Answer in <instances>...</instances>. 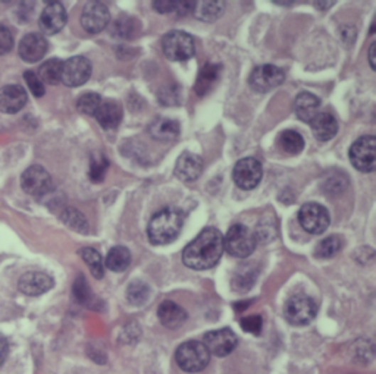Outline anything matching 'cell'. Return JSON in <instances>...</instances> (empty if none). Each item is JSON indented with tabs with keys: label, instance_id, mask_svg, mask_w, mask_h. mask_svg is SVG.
<instances>
[{
	"label": "cell",
	"instance_id": "obj_1",
	"mask_svg": "<svg viewBox=\"0 0 376 374\" xmlns=\"http://www.w3.org/2000/svg\"><path fill=\"white\" fill-rule=\"evenodd\" d=\"M224 254V236L216 228H206L183 251V261L193 270L215 268Z\"/></svg>",
	"mask_w": 376,
	"mask_h": 374
},
{
	"label": "cell",
	"instance_id": "obj_2",
	"mask_svg": "<svg viewBox=\"0 0 376 374\" xmlns=\"http://www.w3.org/2000/svg\"><path fill=\"white\" fill-rule=\"evenodd\" d=\"M183 226L184 213L175 207H166L151 217L147 235L151 244L166 246L178 238Z\"/></svg>",
	"mask_w": 376,
	"mask_h": 374
},
{
	"label": "cell",
	"instance_id": "obj_3",
	"mask_svg": "<svg viewBox=\"0 0 376 374\" xmlns=\"http://www.w3.org/2000/svg\"><path fill=\"white\" fill-rule=\"evenodd\" d=\"M175 361L187 373H198L208 367L210 354L200 341H188L178 346L175 352Z\"/></svg>",
	"mask_w": 376,
	"mask_h": 374
},
{
	"label": "cell",
	"instance_id": "obj_4",
	"mask_svg": "<svg viewBox=\"0 0 376 374\" xmlns=\"http://www.w3.org/2000/svg\"><path fill=\"white\" fill-rule=\"evenodd\" d=\"M318 314V302L306 294L291 297L284 305V317L290 324L306 326L312 323Z\"/></svg>",
	"mask_w": 376,
	"mask_h": 374
},
{
	"label": "cell",
	"instance_id": "obj_5",
	"mask_svg": "<svg viewBox=\"0 0 376 374\" xmlns=\"http://www.w3.org/2000/svg\"><path fill=\"white\" fill-rule=\"evenodd\" d=\"M256 236L245 225H234L224 238V250L237 258H247L256 248Z\"/></svg>",
	"mask_w": 376,
	"mask_h": 374
},
{
	"label": "cell",
	"instance_id": "obj_6",
	"mask_svg": "<svg viewBox=\"0 0 376 374\" xmlns=\"http://www.w3.org/2000/svg\"><path fill=\"white\" fill-rule=\"evenodd\" d=\"M162 50L172 62H184L194 56V38L181 30L168 33L162 40Z\"/></svg>",
	"mask_w": 376,
	"mask_h": 374
},
{
	"label": "cell",
	"instance_id": "obj_7",
	"mask_svg": "<svg viewBox=\"0 0 376 374\" xmlns=\"http://www.w3.org/2000/svg\"><path fill=\"white\" fill-rule=\"evenodd\" d=\"M350 162L358 170L370 173L376 169V140L373 136H365L353 143L350 148Z\"/></svg>",
	"mask_w": 376,
	"mask_h": 374
},
{
	"label": "cell",
	"instance_id": "obj_8",
	"mask_svg": "<svg viewBox=\"0 0 376 374\" xmlns=\"http://www.w3.org/2000/svg\"><path fill=\"white\" fill-rule=\"evenodd\" d=\"M299 222L306 232L321 235L328 229L331 217L323 206L318 203H306L299 211Z\"/></svg>",
	"mask_w": 376,
	"mask_h": 374
},
{
	"label": "cell",
	"instance_id": "obj_9",
	"mask_svg": "<svg viewBox=\"0 0 376 374\" xmlns=\"http://www.w3.org/2000/svg\"><path fill=\"white\" fill-rule=\"evenodd\" d=\"M263 176V167L254 158H245L235 163L232 170V180L240 189H254Z\"/></svg>",
	"mask_w": 376,
	"mask_h": 374
},
{
	"label": "cell",
	"instance_id": "obj_10",
	"mask_svg": "<svg viewBox=\"0 0 376 374\" xmlns=\"http://www.w3.org/2000/svg\"><path fill=\"white\" fill-rule=\"evenodd\" d=\"M285 79L281 68L275 65H260L252 71L249 77V85L257 93L271 92L272 88L279 87Z\"/></svg>",
	"mask_w": 376,
	"mask_h": 374
},
{
	"label": "cell",
	"instance_id": "obj_11",
	"mask_svg": "<svg viewBox=\"0 0 376 374\" xmlns=\"http://www.w3.org/2000/svg\"><path fill=\"white\" fill-rule=\"evenodd\" d=\"M21 187L30 195L41 197L49 194L53 189V181L46 169L34 165L22 173Z\"/></svg>",
	"mask_w": 376,
	"mask_h": 374
},
{
	"label": "cell",
	"instance_id": "obj_12",
	"mask_svg": "<svg viewBox=\"0 0 376 374\" xmlns=\"http://www.w3.org/2000/svg\"><path fill=\"white\" fill-rule=\"evenodd\" d=\"M92 75V62L84 56H74L63 62L60 81L66 87H80Z\"/></svg>",
	"mask_w": 376,
	"mask_h": 374
},
{
	"label": "cell",
	"instance_id": "obj_13",
	"mask_svg": "<svg viewBox=\"0 0 376 374\" xmlns=\"http://www.w3.org/2000/svg\"><path fill=\"white\" fill-rule=\"evenodd\" d=\"M237 335L232 332L231 329L224 327L212 330L205 335V346L208 348L209 354H213L216 357H227L237 346Z\"/></svg>",
	"mask_w": 376,
	"mask_h": 374
},
{
	"label": "cell",
	"instance_id": "obj_14",
	"mask_svg": "<svg viewBox=\"0 0 376 374\" xmlns=\"http://www.w3.org/2000/svg\"><path fill=\"white\" fill-rule=\"evenodd\" d=\"M109 21H110L109 11L100 2H90L82 9L81 26L87 33L97 34L103 31L107 27Z\"/></svg>",
	"mask_w": 376,
	"mask_h": 374
},
{
	"label": "cell",
	"instance_id": "obj_15",
	"mask_svg": "<svg viewBox=\"0 0 376 374\" xmlns=\"http://www.w3.org/2000/svg\"><path fill=\"white\" fill-rule=\"evenodd\" d=\"M66 24V11L62 4L52 2L49 4L40 15L38 26L41 33L53 35L59 33Z\"/></svg>",
	"mask_w": 376,
	"mask_h": 374
},
{
	"label": "cell",
	"instance_id": "obj_16",
	"mask_svg": "<svg viewBox=\"0 0 376 374\" xmlns=\"http://www.w3.org/2000/svg\"><path fill=\"white\" fill-rule=\"evenodd\" d=\"M53 279L43 272H28L26 275H22L19 282H18V288L22 294L30 295V297H38L44 292H48L53 288Z\"/></svg>",
	"mask_w": 376,
	"mask_h": 374
},
{
	"label": "cell",
	"instance_id": "obj_17",
	"mask_svg": "<svg viewBox=\"0 0 376 374\" xmlns=\"http://www.w3.org/2000/svg\"><path fill=\"white\" fill-rule=\"evenodd\" d=\"M21 59L27 63L38 62L48 52V40L41 34L30 33L21 40L18 48Z\"/></svg>",
	"mask_w": 376,
	"mask_h": 374
},
{
	"label": "cell",
	"instance_id": "obj_18",
	"mask_svg": "<svg viewBox=\"0 0 376 374\" xmlns=\"http://www.w3.org/2000/svg\"><path fill=\"white\" fill-rule=\"evenodd\" d=\"M27 103V92L21 85H6L0 88V112L18 114Z\"/></svg>",
	"mask_w": 376,
	"mask_h": 374
},
{
	"label": "cell",
	"instance_id": "obj_19",
	"mask_svg": "<svg viewBox=\"0 0 376 374\" xmlns=\"http://www.w3.org/2000/svg\"><path fill=\"white\" fill-rule=\"evenodd\" d=\"M202 170H203L202 158L191 151H184L178 158V160H176L175 175L184 182L195 181L198 176H200Z\"/></svg>",
	"mask_w": 376,
	"mask_h": 374
},
{
	"label": "cell",
	"instance_id": "obj_20",
	"mask_svg": "<svg viewBox=\"0 0 376 374\" xmlns=\"http://www.w3.org/2000/svg\"><path fill=\"white\" fill-rule=\"evenodd\" d=\"M311 128L316 140L325 143L335 137V134L338 132V122L334 118V115H331L329 112H319L311 121Z\"/></svg>",
	"mask_w": 376,
	"mask_h": 374
},
{
	"label": "cell",
	"instance_id": "obj_21",
	"mask_svg": "<svg viewBox=\"0 0 376 374\" xmlns=\"http://www.w3.org/2000/svg\"><path fill=\"white\" fill-rule=\"evenodd\" d=\"M220 74H222V66L216 65V63H206L202 68V71L198 72L195 87H194L195 94L200 97L209 94L213 90L216 82L219 81Z\"/></svg>",
	"mask_w": 376,
	"mask_h": 374
},
{
	"label": "cell",
	"instance_id": "obj_22",
	"mask_svg": "<svg viewBox=\"0 0 376 374\" xmlns=\"http://www.w3.org/2000/svg\"><path fill=\"white\" fill-rule=\"evenodd\" d=\"M158 316L161 323L168 329L181 327L188 317L184 308L173 301H163L158 308Z\"/></svg>",
	"mask_w": 376,
	"mask_h": 374
},
{
	"label": "cell",
	"instance_id": "obj_23",
	"mask_svg": "<svg viewBox=\"0 0 376 374\" xmlns=\"http://www.w3.org/2000/svg\"><path fill=\"white\" fill-rule=\"evenodd\" d=\"M321 100L312 93H300L294 101V112L303 122L311 123V121L319 114Z\"/></svg>",
	"mask_w": 376,
	"mask_h": 374
},
{
	"label": "cell",
	"instance_id": "obj_24",
	"mask_svg": "<svg viewBox=\"0 0 376 374\" xmlns=\"http://www.w3.org/2000/svg\"><path fill=\"white\" fill-rule=\"evenodd\" d=\"M150 136L158 141H172L180 136V123L169 118H156L149 126Z\"/></svg>",
	"mask_w": 376,
	"mask_h": 374
},
{
	"label": "cell",
	"instance_id": "obj_25",
	"mask_svg": "<svg viewBox=\"0 0 376 374\" xmlns=\"http://www.w3.org/2000/svg\"><path fill=\"white\" fill-rule=\"evenodd\" d=\"M95 116L103 129H114L122 121V107L114 100H106L102 101Z\"/></svg>",
	"mask_w": 376,
	"mask_h": 374
},
{
	"label": "cell",
	"instance_id": "obj_26",
	"mask_svg": "<svg viewBox=\"0 0 376 374\" xmlns=\"http://www.w3.org/2000/svg\"><path fill=\"white\" fill-rule=\"evenodd\" d=\"M257 277V269L254 264H241L232 276L231 286L237 292H247L254 285Z\"/></svg>",
	"mask_w": 376,
	"mask_h": 374
},
{
	"label": "cell",
	"instance_id": "obj_27",
	"mask_svg": "<svg viewBox=\"0 0 376 374\" xmlns=\"http://www.w3.org/2000/svg\"><path fill=\"white\" fill-rule=\"evenodd\" d=\"M129 263H131V253L128 248L122 246L110 248V251L106 255V268L117 273L125 272L129 268Z\"/></svg>",
	"mask_w": 376,
	"mask_h": 374
},
{
	"label": "cell",
	"instance_id": "obj_28",
	"mask_svg": "<svg viewBox=\"0 0 376 374\" xmlns=\"http://www.w3.org/2000/svg\"><path fill=\"white\" fill-rule=\"evenodd\" d=\"M224 2H194L193 13L197 19L205 22H213L224 13Z\"/></svg>",
	"mask_w": 376,
	"mask_h": 374
},
{
	"label": "cell",
	"instance_id": "obj_29",
	"mask_svg": "<svg viewBox=\"0 0 376 374\" xmlns=\"http://www.w3.org/2000/svg\"><path fill=\"white\" fill-rule=\"evenodd\" d=\"M278 145L284 153L290 154V156H297L304 150V138L297 131L286 129L279 136Z\"/></svg>",
	"mask_w": 376,
	"mask_h": 374
},
{
	"label": "cell",
	"instance_id": "obj_30",
	"mask_svg": "<svg viewBox=\"0 0 376 374\" xmlns=\"http://www.w3.org/2000/svg\"><path fill=\"white\" fill-rule=\"evenodd\" d=\"M62 66L63 62L59 59H49L44 62L40 70H38V78L41 82L49 84V85H56L60 82L62 78Z\"/></svg>",
	"mask_w": 376,
	"mask_h": 374
},
{
	"label": "cell",
	"instance_id": "obj_31",
	"mask_svg": "<svg viewBox=\"0 0 376 374\" xmlns=\"http://www.w3.org/2000/svg\"><path fill=\"white\" fill-rule=\"evenodd\" d=\"M150 294H151L150 286L140 279L132 280L127 288V299L132 305H137V307L144 305L149 301Z\"/></svg>",
	"mask_w": 376,
	"mask_h": 374
},
{
	"label": "cell",
	"instance_id": "obj_32",
	"mask_svg": "<svg viewBox=\"0 0 376 374\" xmlns=\"http://www.w3.org/2000/svg\"><path fill=\"white\" fill-rule=\"evenodd\" d=\"M341 248H343V238L338 235H331L319 242L315 250V255L318 258H331L338 254Z\"/></svg>",
	"mask_w": 376,
	"mask_h": 374
},
{
	"label": "cell",
	"instance_id": "obj_33",
	"mask_svg": "<svg viewBox=\"0 0 376 374\" xmlns=\"http://www.w3.org/2000/svg\"><path fill=\"white\" fill-rule=\"evenodd\" d=\"M82 260L87 263V266L90 268V272L92 275L96 277V279H102L103 275H104V268H103V261H102V257L99 254V251H96L95 248H82L80 251Z\"/></svg>",
	"mask_w": 376,
	"mask_h": 374
},
{
	"label": "cell",
	"instance_id": "obj_34",
	"mask_svg": "<svg viewBox=\"0 0 376 374\" xmlns=\"http://www.w3.org/2000/svg\"><path fill=\"white\" fill-rule=\"evenodd\" d=\"M100 104H102V97L97 93H85L78 99L77 109L84 115L95 116Z\"/></svg>",
	"mask_w": 376,
	"mask_h": 374
},
{
	"label": "cell",
	"instance_id": "obj_35",
	"mask_svg": "<svg viewBox=\"0 0 376 374\" xmlns=\"http://www.w3.org/2000/svg\"><path fill=\"white\" fill-rule=\"evenodd\" d=\"M63 222L71 226L72 229L78 231L80 233H87L88 231V225H87V220L85 217L75 209H66L65 213L62 214Z\"/></svg>",
	"mask_w": 376,
	"mask_h": 374
},
{
	"label": "cell",
	"instance_id": "obj_36",
	"mask_svg": "<svg viewBox=\"0 0 376 374\" xmlns=\"http://www.w3.org/2000/svg\"><path fill=\"white\" fill-rule=\"evenodd\" d=\"M107 166H109V162L106 158L103 156L95 158L90 165V180L93 182H102L106 176Z\"/></svg>",
	"mask_w": 376,
	"mask_h": 374
},
{
	"label": "cell",
	"instance_id": "obj_37",
	"mask_svg": "<svg viewBox=\"0 0 376 374\" xmlns=\"http://www.w3.org/2000/svg\"><path fill=\"white\" fill-rule=\"evenodd\" d=\"M74 295L75 298L81 302V304H90L92 298H93V294L90 291V286H88V283L85 282L84 276H80L75 283H74Z\"/></svg>",
	"mask_w": 376,
	"mask_h": 374
},
{
	"label": "cell",
	"instance_id": "obj_38",
	"mask_svg": "<svg viewBox=\"0 0 376 374\" xmlns=\"http://www.w3.org/2000/svg\"><path fill=\"white\" fill-rule=\"evenodd\" d=\"M241 327L245 332L252 334V335H259L262 332V326H263V320L259 314L254 316H247L245 319H241Z\"/></svg>",
	"mask_w": 376,
	"mask_h": 374
},
{
	"label": "cell",
	"instance_id": "obj_39",
	"mask_svg": "<svg viewBox=\"0 0 376 374\" xmlns=\"http://www.w3.org/2000/svg\"><path fill=\"white\" fill-rule=\"evenodd\" d=\"M24 79L30 88V92L33 93V96H36V97L44 96V84L41 82V79L38 78V75L36 72L27 71L24 74Z\"/></svg>",
	"mask_w": 376,
	"mask_h": 374
},
{
	"label": "cell",
	"instance_id": "obj_40",
	"mask_svg": "<svg viewBox=\"0 0 376 374\" xmlns=\"http://www.w3.org/2000/svg\"><path fill=\"white\" fill-rule=\"evenodd\" d=\"M14 48V35L6 26L0 24V55H6Z\"/></svg>",
	"mask_w": 376,
	"mask_h": 374
},
{
	"label": "cell",
	"instance_id": "obj_41",
	"mask_svg": "<svg viewBox=\"0 0 376 374\" xmlns=\"http://www.w3.org/2000/svg\"><path fill=\"white\" fill-rule=\"evenodd\" d=\"M131 24H132V21L131 19H117L115 22H114V33H117L119 37H128L129 35V33L132 31V28H131Z\"/></svg>",
	"mask_w": 376,
	"mask_h": 374
},
{
	"label": "cell",
	"instance_id": "obj_42",
	"mask_svg": "<svg viewBox=\"0 0 376 374\" xmlns=\"http://www.w3.org/2000/svg\"><path fill=\"white\" fill-rule=\"evenodd\" d=\"M153 8L159 13H169L175 11V2H171V0H156V2H153Z\"/></svg>",
	"mask_w": 376,
	"mask_h": 374
},
{
	"label": "cell",
	"instance_id": "obj_43",
	"mask_svg": "<svg viewBox=\"0 0 376 374\" xmlns=\"http://www.w3.org/2000/svg\"><path fill=\"white\" fill-rule=\"evenodd\" d=\"M8 352H9V343H8V339L0 334V367L4 365V363L6 361L8 358Z\"/></svg>",
	"mask_w": 376,
	"mask_h": 374
},
{
	"label": "cell",
	"instance_id": "obj_44",
	"mask_svg": "<svg viewBox=\"0 0 376 374\" xmlns=\"http://www.w3.org/2000/svg\"><path fill=\"white\" fill-rule=\"evenodd\" d=\"M194 2H175V11L178 15H186L193 11Z\"/></svg>",
	"mask_w": 376,
	"mask_h": 374
},
{
	"label": "cell",
	"instance_id": "obj_45",
	"mask_svg": "<svg viewBox=\"0 0 376 374\" xmlns=\"http://www.w3.org/2000/svg\"><path fill=\"white\" fill-rule=\"evenodd\" d=\"M369 63H370V68L375 71L376 70V43H372V46L369 49Z\"/></svg>",
	"mask_w": 376,
	"mask_h": 374
},
{
	"label": "cell",
	"instance_id": "obj_46",
	"mask_svg": "<svg viewBox=\"0 0 376 374\" xmlns=\"http://www.w3.org/2000/svg\"><path fill=\"white\" fill-rule=\"evenodd\" d=\"M316 5V8H331V6H333L334 5V2H326V4H321V2H318V4H315Z\"/></svg>",
	"mask_w": 376,
	"mask_h": 374
}]
</instances>
